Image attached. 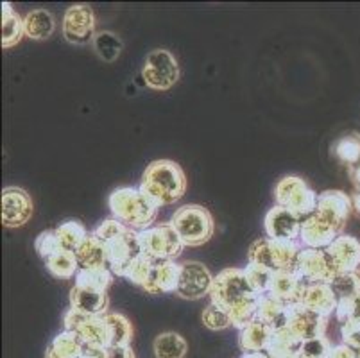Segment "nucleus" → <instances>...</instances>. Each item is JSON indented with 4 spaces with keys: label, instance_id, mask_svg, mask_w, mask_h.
<instances>
[{
    "label": "nucleus",
    "instance_id": "nucleus-49",
    "mask_svg": "<svg viewBox=\"0 0 360 358\" xmlns=\"http://www.w3.org/2000/svg\"><path fill=\"white\" fill-rule=\"evenodd\" d=\"M352 206H353V213H355V215L360 219V192L359 190H355V192L352 193Z\"/></svg>",
    "mask_w": 360,
    "mask_h": 358
},
{
    "label": "nucleus",
    "instance_id": "nucleus-20",
    "mask_svg": "<svg viewBox=\"0 0 360 358\" xmlns=\"http://www.w3.org/2000/svg\"><path fill=\"white\" fill-rule=\"evenodd\" d=\"M179 276H181V264L174 260H162L155 262V267L150 271L149 280L143 285V290L147 294L158 295V294H170L176 292L179 283Z\"/></svg>",
    "mask_w": 360,
    "mask_h": 358
},
{
    "label": "nucleus",
    "instance_id": "nucleus-52",
    "mask_svg": "<svg viewBox=\"0 0 360 358\" xmlns=\"http://www.w3.org/2000/svg\"><path fill=\"white\" fill-rule=\"evenodd\" d=\"M355 319H360V295L355 298Z\"/></svg>",
    "mask_w": 360,
    "mask_h": 358
},
{
    "label": "nucleus",
    "instance_id": "nucleus-6",
    "mask_svg": "<svg viewBox=\"0 0 360 358\" xmlns=\"http://www.w3.org/2000/svg\"><path fill=\"white\" fill-rule=\"evenodd\" d=\"M139 236L140 245H142V252L155 262H176V258L181 256L183 248H185L183 241L179 238L178 231L172 228L170 222L150 226L149 229L139 231Z\"/></svg>",
    "mask_w": 360,
    "mask_h": 358
},
{
    "label": "nucleus",
    "instance_id": "nucleus-48",
    "mask_svg": "<svg viewBox=\"0 0 360 358\" xmlns=\"http://www.w3.org/2000/svg\"><path fill=\"white\" fill-rule=\"evenodd\" d=\"M330 358H359V354H356V350L349 347L348 344H339L332 347Z\"/></svg>",
    "mask_w": 360,
    "mask_h": 358
},
{
    "label": "nucleus",
    "instance_id": "nucleus-37",
    "mask_svg": "<svg viewBox=\"0 0 360 358\" xmlns=\"http://www.w3.org/2000/svg\"><path fill=\"white\" fill-rule=\"evenodd\" d=\"M104 319L110 326V346H129L133 339V326L126 315L113 312L104 315Z\"/></svg>",
    "mask_w": 360,
    "mask_h": 358
},
{
    "label": "nucleus",
    "instance_id": "nucleus-44",
    "mask_svg": "<svg viewBox=\"0 0 360 358\" xmlns=\"http://www.w3.org/2000/svg\"><path fill=\"white\" fill-rule=\"evenodd\" d=\"M129 229L131 228H127L126 224H122V222L117 221V219H106V221L101 222V224L97 226L91 233H94L97 238H101L104 244H108V242L115 241V238L122 236L124 233H127Z\"/></svg>",
    "mask_w": 360,
    "mask_h": 358
},
{
    "label": "nucleus",
    "instance_id": "nucleus-47",
    "mask_svg": "<svg viewBox=\"0 0 360 358\" xmlns=\"http://www.w3.org/2000/svg\"><path fill=\"white\" fill-rule=\"evenodd\" d=\"M103 358H135L129 346H110L104 351Z\"/></svg>",
    "mask_w": 360,
    "mask_h": 358
},
{
    "label": "nucleus",
    "instance_id": "nucleus-10",
    "mask_svg": "<svg viewBox=\"0 0 360 358\" xmlns=\"http://www.w3.org/2000/svg\"><path fill=\"white\" fill-rule=\"evenodd\" d=\"M301 281L305 285H316V283H332L335 278V271H333L332 264L328 260L325 249H301L300 256H297L296 269H294Z\"/></svg>",
    "mask_w": 360,
    "mask_h": 358
},
{
    "label": "nucleus",
    "instance_id": "nucleus-26",
    "mask_svg": "<svg viewBox=\"0 0 360 358\" xmlns=\"http://www.w3.org/2000/svg\"><path fill=\"white\" fill-rule=\"evenodd\" d=\"M274 331L271 330L260 319H255L253 323L248 324L244 330H240L238 337V346L244 353H257V351H265L269 347L271 339H273Z\"/></svg>",
    "mask_w": 360,
    "mask_h": 358
},
{
    "label": "nucleus",
    "instance_id": "nucleus-16",
    "mask_svg": "<svg viewBox=\"0 0 360 358\" xmlns=\"http://www.w3.org/2000/svg\"><path fill=\"white\" fill-rule=\"evenodd\" d=\"M328 260L332 264L335 274L359 271L360 265V242L355 236L342 235L337 236L335 241L325 249Z\"/></svg>",
    "mask_w": 360,
    "mask_h": 358
},
{
    "label": "nucleus",
    "instance_id": "nucleus-36",
    "mask_svg": "<svg viewBox=\"0 0 360 358\" xmlns=\"http://www.w3.org/2000/svg\"><path fill=\"white\" fill-rule=\"evenodd\" d=\"M258 307H260V295L253 294L250 295L248 300L242 301V303L230 308L228 314H230L231 326L238 328V330H244L248 324H251L255 319H258Z\"/></svg>",
    "mask_w": 360,
    "mask_h": 358
},
{
    "label": "nucleus",
    "instance_id": "nucleus-46",
    "mask_svg": "<svg viewBox=\"0 0 360 358\" xmlns=\"http://www.w3.org/2000/svg\"><path fill=\"white\" fill-rule=\"evenodd\" d=\"M340 337L342 344H348L349 347L360 350V319H352L340 326Z\"/></svg>",
    "mask_w": 360,
    "mask_h": 358
},
{
    "label": "nucleus",
    "instance_id": "nucleus-17",
    "mask_svg": "<svg viewBox=\"0 0 360 358\" xmlns=\"http://www.w3.org/2000/svg\"><path fill=\"white\" fill-rule=\"evenodd\" d=\"M289 310L290 317L287 330L292 335H296L301 343L303 340L316 339V337H325L326 326H328V317H323V315L309 312L307 308L301 307L300 303L290 305Z\"/></svg>",
    "mask_w": 360,
    "mask_h": 358
},
{
    "label": "nucleus",
    "instance_id": "nucleus-13",
    "mask_svg": "<svg viewBox=\"0 0 360 358\" xmlns=\"http://www.w3.org/2000/svg\"><path fill=\"white\" fill-rule=\"evenodd\" d=\"M108 249V269L113 272V276L124 278L129 269L131 262L135 260L136 256L142 255V245H140L139 231L129 229L122 236L115 238L106 244Z\"/></svg>",
    "mask_w": 360,
    "mask_h": 358
},
{
    "label": "nucleus",
    "instance_id": "nucleus-39",
    "mask_svg": "<svg viewBox=\"0 0 360 358\" xmlns=\"http://www.w3.org/2000/svg\"><path fill=\"white\" fill-rule=\"evenodd\" d=\"M337 300H355L360 295V271L337 274L330 283Z\"/></svg>",
    "mask_w": 360,
    "mask_h": 358
},
{
    "label": "nucleus",
    "instance_id": "nucleus-31",
    "mask_svg": "<svg viewBox=\"0 0 360 358\" xmlns=\"http://www.w3.org/2000/svg\"><path fill=\"white\" fill-rule=\"evenodd\" d=\"M333 154L342 165L348 167V170L360 165V134L348 133L337 140L332 146Z\"/></svg>",
    "mask_w": 360,
    "mask_h": 358
},
{
    "label": "nucleus",
    "instance_id": "nucleus-35",
    "mask_svg": "<svg viewBox=\"0 0 360 358\" xmlns=\"http://www.w3.org/2000/svg\"><path fill=\"white\" fill-rule=\"evenodd\" d=\"M122 39L110 31L97 32L94 38V51L104 63H115L119 56L122 54Z\"/></svg>",
    "mask_w": 360,
    "mask_h": 358
},
{
    "label": "nucleus",
    "instance_id": "nucleus-23",
    "mask_svg": "<svg viewBox=\"0 0 360 358\" xmlns=\"http://www.w3.org/2000/svg\"><path fill=\"white\" fill-rule=\"evenodd\" d=\"M305 287L307 285L301 281V278L294 271H276L273 274L269 294L281 303L296 305L300 303Z\"/></svg>",
    "mask_w": 360,
    "mask_h": 358
},
{
    "label": "nucleus",
    "instance_id": "nucleus-45",
    "mask_svg": "<svg viewBox=\"0 0 360 358\" xmlns=\"http://www.w3.org/2000/svg\"><path fill=\"white\" fill-rule=\"evenodd\" d=\"M34 248L44 260H47L52 255H56V252L63 249L60 241H58V236H56L54 229H52V231H41L40 235H38V238H36Z\"/></svg>",
    "mask_w": 360,
    "mask_h": 358
},
{
    "label": "nucleus",
    "instance_id": "nucleus-50",
    "mask_svg": "<svg viewBox=\"0 0 360 358\" xmlns=\"http://www.w3.org/2000/svg\"><path fill=\"white\" fill-rule=\"evenodd\" d=\"M349 177H352V183L353 186H355V190H359L360 192V165L349 170Z\"/></svg>",
    "mask_w": 360,
    "mask_h": 358
},
{
    "label": "nucleus",
    "instance_id": "nucleus-32",
    "mask_svg": "<svg viewBox=\"0 0 360 358\" xmlns=\"http://www.w3.org/2000/svg\"><path fill=\"white\" fill-rule=\"evenodd\" d=\"M153 350H155L156 358H185L188 344L176 331H165L156 337Z\"/></svg>",
    "mask_w": 360,
    "mask_h": 358
},
{
    "label": "nucleus",
    "instance_id": "nucleus-2",
    "mask_svg": "<svg viewBox=\"0 0 360 358\" xmlns=\"http://www.w3.org/2000/svg\"><path fill=\"white\" fill-rule=\"evenodd\" d=\"M108 205L113 213V219L135 231H143L155 224L160 210L136 186H120L113 190L110 193Z\"/></svg>",
    "mask_w": 360,
    "mask_h": 358
},
{
    "label": "nucleus",
    "instance_id": "nucleus-9",
    "mask_svg": "<svg viewBox=\"0 0 360 358\" xmlns=\"http://www.w3.org/2000/svg\"><path fill=\"white\" fill-rule=\"evenodd\" d=\"M65 330L74 331L83 339L86 346L94 347H110V326L103 317H91L81 312L70 310L65 314Z\"/></svg>",
    "mask_w": 360,
    "mask_h": 358
},
{
    "label": "nucleus",
    "instance_id": "nucleus-4",
    "mask_svg": "<svg viewBox=\"0 0 360 358\" xmlns=\"http://www.w3.org/2000/svg\"><path fill=\"white\" fill-rule=\"evenodd\" d=\"M301 245L296 241H273L269 236L258 238L248 249V264L264 265L271 271H294Z\"/></svg>",
    "mask_w": 360,
    "mask_h": 358
},
{
    "label": "nucleus",
    "instance_id": "nucleus-54",
    "mask_svg": "<svg viewBox=\"0 0 360 358\" xmlns=\"http://www.w3.org/2000/svg\"><path fill=\"white\" fill-rule=\"evenodd\" d=\"M84 358H86V357H84Z\"/></svg>",
    "mask_w": 360,
    "mask_h": 358
},
{
    "label": "nucleus",
    "instance_id": "nucleus-40",
    "mask_svg": "<svg viewBox=\"0 0 360 358\" xmlns=\"http://www.w3.org/2000/svg\"><path fill=\"white\" fill-rule=\"evenodd\" d=\"M244 272L248 281H250L251 288H253L258 295L269 294V287H271V281H273L274 271L264 267V265L248 264L244 267Z\"/></svg>",
    "mask_w": 360,
    "mask_h": 358
},
{
    "label": "nucleus",
    "instance_id": "nucleus-38",
    "mask_svg": "<svg viewBox=\"0 0 360 358\" xmlns=\"http://www.w3.org/2000/svg\"><path fill=\"white\" fill-rule=\"evenodd\" d=\"M113 283V272L108 267L104 269H79L75 276V285L94 288V290L108 292Z\"/></svg>",
    "mask_w": 360,
    "mask_h": 358
},
{
    "label": "nucleus",
    "instance_id": "nucleus-51",
    "mask_svg": "<svg viewBox=\"0 0 360 358\" xmlns=\"http://www.w3.org/2000/svg\"><path fill=\"white\" fill-rule=\"evenodd\" d=\"M242 358H269V354L265 351H257V353H244Z\"/></svg>",
    "mask_w": 360,
    "mask_h": 358
},
{
    "label": "nucleus",
    "instance_id": "nucleus-27",
    "mask_svg": "<svg viewBox=\"0 0 360 358\" xmlns=\"http://www.w3.org/2000/svg\"><path fill=\"white\" fill-rule=\"evenodd\" d=\"M77 262L81 269H104L108 267V249L101 238H97L94 233L88 235L86 241L83 242L77 251Z\"/></svg>",
    "mask_w": 360,
    "mask_h": 358
},
{
    "label": "nucleus",
    "instance_id": "nucleus-24",
    "mask_svg": "<svg viewBox=\"0 0 360 358\" xmlns=\"http://www.w3.org/2000/svg\"><path fill=\"white\" fill-rule=\"evenodd\" d=\"M290 305L281 303L276 298L271 294L260 295V307H258V319L265 323L271 330L276 331L285 330L289 326V317H290Z\"/></svg>",
    "mask_w": 360,
    "mask_h": 358
},
{
    "label": "nucleus",
    "instance_id": "nucleus-42",
    "mask_svg": "<svg viewBox=\"0 0 360 358\" xmlns=\"http://www.w3.org/2000/svg\"><path fill=\"white\" fill-rule=\"evenodd\" d=\"M202 324L212 331L226 330L228 326H231L230 314H228L226 308L210 303L205 308V312H202Z\"/></svg>",
    "mask_w": 360,
    "mask_h": 358
},
{
    "label": "nucleus",
    "instance_id": "nucleus-33",
    "mask_svg": "<svg viewBox=\"0 0 360 358\" xmlns=\"http://www.w3.org/2000/svg\"><path fill=\"white\" fill-rule=\"evenodd\" d=\"M301 340L297 339L296 335L290 333L289 330L276 331L271 339L269 347L265 350V353L269 354V358H296V354L300 353Z\"/></svg>",
    "mask_w": 360,
    "mask_h": 358
},
{
    "label": "nucleus",
    "instance_id": "nucleus-43",
    "mask_svg": "<svg viewBox=\"0 0 360 358\" xmlns=\"http://www.w3.org/2000/svg\"><path fill=\"white\" fill-rule=\"evenodd\" d=\"M332 347L333 346L326 337H316V339L303 340L297 354L301 358H330Z\"/></svg>",
    "mask_w": 360,
    "mask_h": 358
},
{
    "label": "nucleus",
    "instance_id": "nucleus-34",
    "mask_svg": "<svg viewBox=\"0 0 360 358\" xmlns=\"http://www.w3.org/2000/svg\"><path fill=\"white\" fill-rule=\"evenodd\" d=\"M58 241H60L61 248L67 251H77L83 245V242L88 238V229L81 224L79 221H67L61 222L58 228L54 229Z\"/></svg>",
    "mask_w": 360,
    "mask_h": 358
},
{
    "label": "nucleus",
    "instance_id": "nucleus-22",
    "mask_svg": "<svg viewBox=\"0 0 360 358\" xmlns=\"http://www.w3.org/2000/svg\"><path fill=\"white\" fill-rule=\"evenodd\" d=\"M337 303L339 300L328 283L307 285L300 300L301 307L323 317H330L337 310Z\"/></svg>",
    "mask_w": 360,
    "mask_h": 358
},
{
    "label": "nucleus",
    "instance_id": "nucleus-3",
    "mask_svg": "<svg viewBox=\"0 0 360 358\" xmlns=\"http://www.w3.org/2000/svg\"><path fill=\"white\" fill-rule=\"evenodd\" d=\"M172 228L178 231L183 244L188 248H199L214 236V217L205 206L185 205L178 208L170 219Z\"/></svg>",
    "mask_w": 360,
    "mask_h": 358
},
{
    "label": "nucleus",
    "instance_id": "nucleus-5",
    "mask_svg": "<svg viewBox=\"0 0 360 358\" xmlns=\"http://www.w3.org/2000/svg\"><path fill=\"white\" fill-rule=\"evenodd\" d=\"M274 199L278 206L287 208L301 221H305L307 217L316 213L319 193L314 192L300 176H285L281 177L274 188Z\"/></svg>",
    "mask_w": 360,
    "mask_h": 358
},
{
    "label": "nucleus",
    "instance_id": "nucleus-15",
    "mask_svg": "<svg viewBox=\"0 0 360 358\" xmlns=\"http://www.w3.org/2000/svg\"><path fill=\"white\" fill-rule=\"evenodd\" d=\"M32 199L20 186H6L2 190V224L6 228H20L32 217Z\"/></svg>",
    "mask_w": 360,
    "mask_h": 358
},
{
    "label": "nucleus",
    "instance_id": "nucleus-7",
    "mask_svg": "<svg viewBox=\"0 0 360 358\" xmlns=\"http://www.w3.org/2000/svg\"><path fill=\"white\" fill-rule=\"evenodd\" d=\"M257 294V292L251 288L250 281L245 278L244 269H224V271L219 272L214 278V285H212V303L219 305V307L230 310L235 305L242 303L244 300H248L250 295Z\"/></svg>",
    "mask_w": 360,
    "mask_h": 358
},
{
    "label": "nucleus",
    "instance_id": "nucleus-29",
    "mask_svg": "<svg viewBox=\"0 0 360 358\" xmlns=\"http://www.w3.org/2000/svg\"><path fill=\"white\" fill-rule=\"evenodd\" d=\"M24 36V18L13 9V6L9 2H4L2 4V47H13Z\"/></svg>",
    "mask_w": 360,
    "mask_h": 358
},
{
    "label": "nucleus",
    "instance_id": "nucleus-8",
    "mask_svg": "<svg viewBox=\"0 0 360 358\" xmlns=\"http://www.w3.org/2000/svg\"><path fill=\"white\" fill-rule=\"evenodd\" d=\"M143 83L156 91L170 90L178 83L179 65L176 58L165 49H155L146 58L142 68Z\"/></svg>",
    "mask_w": 360,
    "mask_h": 358
},
{
    "label": "nucleus",
    "instance_id": "nucleus-28",
    "mask_svg": "<svg viewBox=\"0 0 360 358\" xmlns=\"http://www.w3.org/2000/svg\"><path fill=\"white\" fill-rule=\"evenodd\" d=\"M56 29V20L47 9H34L24 16L25 36L31 39L51 38Z\"/></svg>",
    "mask_w": 360,
    "mask_h": 358
},
{
    "label": "nucleus",
    "instance_id": "nucleus-14",
    "mask_svg": "<svg viewBox=\"0 0 360 358\" xmlns=\"http://www.w3.org/2000/svg\"><path fill=\"white\" fill-rule=\"evenodd\" d=\"M316 213L342 235L346 222L353 213L352 196H348L342 190H325V192L319 193Z\"/></svg>",
    "mask_w": 360,
    "mask_h": 358
},
{
    "label": "nucleus",
    "instance_id": "nucleus-25",
    "mask_svg": "<svg viewBox=\"0 0 360 358\" xmlns=\"http://www.w3.org/2000/svg\"><path fill=\"white\" fill-rule=\"evenodd\" d=\"M86 344L74 331H61L49 344L45 358H84Z\"/></svg>",
    "mask_w": 360,
    "mask_h": 358
},
{
    "label": "nucleus",
    "instance_id": "nucleus-53",
    "mask_svg": "<svg viewBox=\"0 0 360 358\" xmlns=\"http://www.w3.org/2000/svg\"><path fill=\"white\" fill-rule=\"evenodd\" d=\"M356 354H359V358H360V350H359V351H356Z\"/></svg>",
    "mask_w": 360,
    "mask_h": 358
},
{
    "label": "nucleus",
    "instance_id": "nucleus-41",
    "mask_svg": "<svg viewBox=\"0 0 360 358\" xmlns=\"http://www.w3.org/2000/svg\"><path fill=\"white\" fill-rule=\"evenodd\" d=\"M153 267H155V260H150L149 256H146L142 252V255L136 256L135 260L131 262L129 269H127V272L124 278H126L129 283L139 285V287L143 288V285H146L147 280H149Z\"/></svg>",
    "mask_w": 360,
    "mask_h": 358
},
{
    "label": "nucleus",
    "instance_id": "nucleus-19",
    "mask_svg": "<svg viewBox=\"0 0 360 358\" xmlns=\"http://www.w3.org/2000/svg\"><path fill=\"white\" fill-rule=\"evenodd\" d=\"M337 236H340V233L317 213H312L301 222L300 241L303 248L326 249Z\"/></svg>",
    "mask_w": 360,
    "mask_h": 358
},
{
    "label": "nucleus",
    "instance_id": "nucleus-30",
    "mask_svg": "<svg viewBox=\"0 0 360 358\" xmlns=\"http://www.w3.org/2000/svg\"><path fill=\"white\" fill-rule=\"evenodd\" d=\"M47 265V271L52 276L60 278V280H70L75 278L77 272H79V262H77V256L74 251H67V249H61L56 255H52L51 258L45 260Z\"/></svg>",
    "mask_w": 360,
    "mask_h": 358
},
{
    "label": "nucleus",
    "instance_id": "nucleus-11",
    "mask_svg": "<svg viewBox=\"0 0 360 358\" xmlns=\"http://www.w3.org/2000/svg\"><path fill=\"white\" fill-rule=\"evenodd\" d=\"M96 15L90 6L75 4L65 11L63 36L72 45L94 44L96 38Z\"/></svg>",
    "mask_w": 360,
    "mask_h": 358
},
{
    "label": "nucleus",
    "instance_id": "nucleus-12",
    "mask_svg": "<svg viewBox=\"0 0 360 358\" xmlns=\"http://www.w3.org/2000/svg\"><path fill=\"white\" fill-rule=\"evenodd\" d=\"M214 278L215 276H212L201 262H185L181 264V276L176 294L188 301L201 300L212 292Z\"/></svg>",
    "mask_w": 360,
    "mask_h": 358
},
{
    "label": "nucleus",
    "instance_id": "nucleus-1",
    "mask_svg": "<svg viewBox=\"0 0 360 358\" xmlns=\"http://www.w3.org/2000/svg\"><path fill=\"white\" fill-rule=\"evenodd\" d=\"M158 208L174 205L185 196L186 177L181 167L172 160H156L143 170L139 186Z\"/></svg>",
    "mask_w": 360,
    "mask_h": 358
},
{
    "label": "nucleus",
    "instance_id": "nucleus-18",
    "mask_svg": "<svg viewBox=\"0 0 360 358\" xmlns=\"http://www.w3.org/2000/svg\"><path fill=\"white\" fill-rule=\"evenodd\" d=\"M301 219L289 212L287 208L274 206L269 212L265 213L264 228L265 235L273 241H296L300 238L301 233Z\"/></svg>",
    "mask_w": 360,
    "mask_h": 358
},
{
    "label": "nucleus",
    "instance_id": "nucleus-21",
    "mask_svg": "<svg viewBox=\"0 0 360 358\" xmlns=\"http://www.w3.org/2000/svg\"><path fill=\"white\" fill-rule=\"evenodd\" d=\"M70 308L91 317H103L110 308V298L106 292L74 285L70 290Z\"/></svg>",
    "mask_w": 360,
    "mask_h": 358
}]
</instances>
